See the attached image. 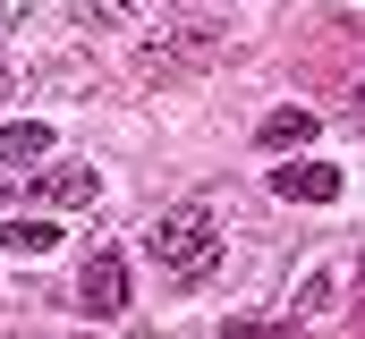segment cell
Here are the masks:
<instances>
[{"mask_svg":"<svg viewBox=\"0 0 365 339\" xmlns=\"http://www.w3.org/2000/svg\"><path fill=\"white\" fill-rule=\"evenodd\" d=\"M145 254H153L162 280H204V271L221 263V212H212V204H179V212H162V221L145 229Z\"/></svg>","mask_w":365,"mask_h":339,"instance_id":"6da1fadb","label":"cell"},{"mask_svg":"<svg viewBox=\"0 0 365 339\" xmlns=\"http://www.w3.org/2000/svg\"><path fill=\"white\" fill-rule=\"evenodd\" d=\"M221 51H230V26L221 17H170L153 43H136V68L153 85H179V77H204Z\"/></svg>","mask_w":365,"mask_h":339,"instance_id":"7a4b0ae2","label":"cell"},{"mask_svg":"<svg viewBox=\"0 0 365 339\" xmlns=\"http://www.w3.org/2000/svg\"><path fill=\"white\" fill-rule=\"evenodd\" d=\"M77 297H86V314H93V323L128 314V263H119V254H93L86 271H77Z\"/></svg>","mask_w":365,"mask_h":339,"instance_id":"3957f363","label":"cell"},{"mask_svg":"<svg viewBox=\"0 0 365 339\" xmlns=\"http://www.w3.org/2000/svg\"><path fill=\"white\" fill-rule=\"evenodd\" d=\"M26 195H34V204H93L102 178H93V162H60V170H34Z\"/></svg>","mask_w":365,"mask_h":339,"instance_id":"277c9868","label":"cell"},{"mask_svg":"<svg viewBox=\"0 0 365 339\" xmlns=\"http://www.w3.org/2000/svg\"><path fill=\"white\" fill-rule=\"evenodd\" d=\"M272 195H289V204H331L340 195V170L331 162H289V170H272Z\"/></svg>","mask_w":365,"mask_h":339,"instance_id":"5b68a950","label":"cell"},{"mask_svg":"<svg viewBox=\"0 0 365 339\" xmlns=\"http://www.w3.org/2000/svg\"><path fill=\"white\" fill-rule=\"evenodd\" d=\"M0 162H9V170L51 162V127H43V119H9V127H0Z\"/></svg>","mask_w":365,"mask_h":339,"instance_id":"8992f818","label":"cell"},{"mask_svg":"<svg viewBox=\"0 0 365 339\" xmlns=\"http://www.w3.org/2000/svg\"><path fill=\"white\" fill-rule=\"evenodd\" d=\"M255 136H264L272 153H289V145H314V110H272V119H264Z\"/></svg>","mask_w":365,"mask_h":339,"instance_id":"52a82bcc","label":"cell"},{"mask_svg":"<svg viewBox=\"0 0 365 339\" xmlns=\"http://www.w3.org/2000/svg\"><path fill=\"white\" fill-rule=\"evenodd\" d=\"M77 9V26H136L145 17V0H68Z\"/></svg>","mask_w":365,"mask_h":339,"instance_id":"ba28073f","label":"cell"},{"mask_svg":"<svg viewBox=\"0 0 365 339\" xmlns=\"http://www.w3.org/2000/svg\"><path fill=\"white\" fill-rule=\"evenodd\" d=\"M0 246H9V254H51V246H60V229H51V221H9Z\"/></svg>","mask_w":365,"mask_h":339,"instance_id":"9c48e42d","label":"cell"},{"mask_svg":"<svg viewBox=\"0 0 365 339\" xmlns=\"http://www.w3.org/2000/svg\"><path fill=\"white\" fill-rule=\"evenodd\" d=\"M230 339H297L289 323H230Z\"/></svg>","mask_w":365,"mask_h":339,"instance_id":"30bf717a","label":"cell"},{"mask_svg":"<svg viewBox=\"0 0 365 339\" xmlns=\"http://www.w3.org/2000/svg\"><path fill=\"white\" fill-rule=\"evenodd\" d=\"M9 93H17V85H9V68H0V102H9Z\"/></svg>","mask_w":365,"mask_h":339,"instance_id":"8fae6325","label":"cell"},{"mask_svg":"<svg viewBox=\"0 0 365 339\" xmlns=\"http://www.w3.org/2000/svg\"><path fill=\"white\" fill-rule=\"evenodd\" d=\"M0 34H9V0H0Z\"/></svg>","mask_w":365,"mask_h":339,"instance_id":"7c38bea8","label":"cell"},{"mask_svg":"<svg viewBox=\"0 0 365 339\" xmlns=\"http://www.w3.org/2000/svg\"><path fill=\"white\" fill-rule=\"evenodd\" d=\"M357 297H365V263H357Z\"/></svg>","mask_w":365,"mask_h":339,"instance_id":"4fadbf2b","label":"cell"},{"mask_svg":"<svg viewBox=\"0 0 365 339\" xmlns=\"http://www.w3.org/2000/svg\"><path fill=\"white\" fill-rule=\"evenodd\" d=\"M357 110H365V85H357Z\"/></svg>","mask_w":365,"mask_h":339,"instance_id":"5bb4252c","label":"cell"}]
</instances>
